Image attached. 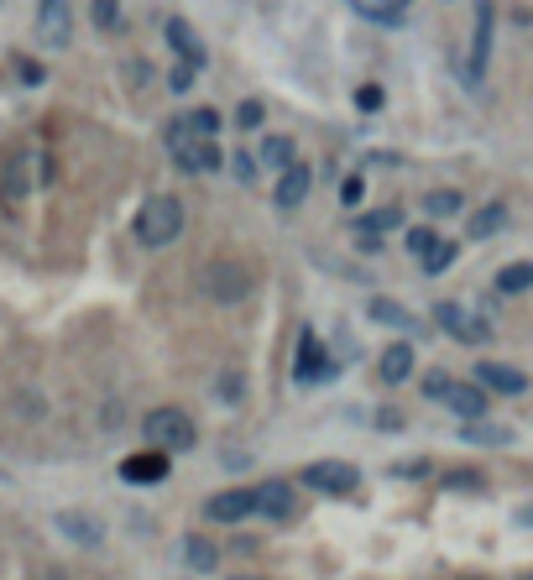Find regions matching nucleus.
Instances as JSON below:
<instances>
[{
	"instance_id": "1",
	"label": "nucleus",
	"mask_w": 533,
	"mask_h": 580,
	"mask_svg": "<svg viewBox=\"0 0 533 580\" xmlns=\"http://www.w3.org/2000/svg\"><path fill=\"white\" fill-rule=\"evenodd\" d=\"M131 236L142 241L147 251H162L183 236V199L178 194H152L131 220Z\"/></svg>"
},
{
	"instance_id": "2",
	"label": "nucleus",
	"mask_w": 533,
	"mask_h": 580,
	"mask_svg": "<svg viewBox=\"0 0 533 580\" xmlns=\"http://www.w3.org/2000/svg\"><path fill=\"white\" fill-rule=\"evenodd\" d=\"M142 434H147V445H152V450H168V455L199 445V429H194V419H189V413H183L178 403L152 408L147 419H142Z\"/></svg>"
},
{
	"instance_id": "3",
	"label": "nucleus",
	"mask_w": 533,
	"mask_h": 580,
	"mask_svg": "<svg viewBox=\"0 0 533 580\" xmlns=\"http://www.w3.org/2000/svg\"><path fill=\"white\" fill-rule=\"evenodd\" d=\"M251 288H257V272H251L246 262H210L204 267V293L215 298V304H246Z\"/></svg>"
},
{
	"instance_id": "4",
	"label": "nucleus",
	"mask_w": 533,
	"mask_h": 580,
	"mask_svg": "<svg viewBox=\"0 0 533 580\" xmlns=\"http://www.w3.org/2000/svg\"><path fill=\"white\" fill-rule=\"evenodd\" d=\"M309 486V492H324V497H351L361 471L351 466V460H314V466H304V476H298Z\"/></svg>"
},
{
	"instance_id": "5",
	"label": "nucleus",
	"mask_w": 533,
	"mask_h": 580,
	"mask_svg": "<svg viewBox=\"0 0 533 580\" xmlns=\"http://www.w3.org/2000/svg\"><path fill=\"white\" fill-rule=\"evenodd\" d=\"M434 319H439V330H445L450 340H460V345H486V340H492V324L476 319L471 309H460V304H439Z\"/></svg>"
},
{
	"instance_id": "6",
	"label": "nucleus",
	"mask_w": 533,
	"mask_h": 580,
	"mask_svg": "<svg viewBox=\"0 0 533 580\" xmlns=\"http://www.w3.org/2000/svg\"><path fill=\"white\" fill-rule=\"evenodd\" d=\"M37 37L48 48H68L74 42V6L68 0H37Z\"/></svg>"
},
{
	"instance_id": "7",
	"label": "nucleus",
	"mask_w": 533,
	"mask_h": 580,
	"mask_svg": "<svg viewBox=\"0 0 533 580\" xmlns=\"http://www.w3.org/2000/svg\"><path fill=\"white\" fill-rule=\"evenodd\" d=\"M168 466H173V455L147 445V450H136V455L121 460V481H131V486H157V481H168Z\"/></svg>"
},
{
	"instance_id": "8",
	"label": "nucleus",
	"mask_w": 533,
	"mask_h": 580,
	"mask_svg": "<svg viewBox=\"0 0 533 580\" xmlns=\"http://www.w3.org/2000/svg\"><path fill=\"white\" fill-rule=\"evenodd\" d=\"M0 189H6L11 204H21V199L37 189V152H32V147H16V152L6 157V178H0Z\"/></svg>"
},
{
	"instance_id": "9",
	"label": "nucleus",
	"mask_w": 533,
	"mask_h": 580,
	"mask_svg": "<svg viewBox=\"0 0 533 580\" xmlns=\"http://www.w3.org/2000/svg\"><path fill=\"white\" fill-rule=\"evenodd\" d=\"M257 513V497H251V486H230V492H215L204 502V518L210 523H246Z\"/></svg>"
},
{
	"instance_id": "10",
	"label": "nucleus",
	"mask_w": 533,
	"mask_h": 580,
	"mask_svg": "<svg viewBox=\"0 0 533 580\" xmlns=\"http://www.w3.org/2000/svg\"><path fill=\"white\" fill-rule=\"evenodd\" d=\"M251 497H257V513L267 523H293V513H298V497L288 481H262V486H251Z\"/></svg>"
},
{
	"instance_id": "11",
	"label": "nucleus",
	"mask_w": 533,
	"mask_h": 580,
	"mask_svg": "<svg viewBox=\"0 0 533 580\" xmlns=\"http://www.w3.org/2000/svg\"><path fill=\"white\" fill-rule=\"evenodd\" d=\"M162 37H168V48L178 53V63H183V68H204V63H210V53H204L199 32H194L183 16H168V27H162Z\"/></svg>"
},
{
	"instance_id": "12",
	"label": "nucleus",
	"mask_w": 533,
	"mask_h": 580,
	"mask_svg": "<svg viewBox=\"0 0 533 580\" xmlns=\"http://www.w3.org/2000/svg\"><path fill=\"white\" fill-rule=\"evenodd\" d=\"M492 27H497V6L492 0H476V32H471V79L486 74L492 63Z\"/></svg>"
},
{
	"instance_id": "13",
	"label": "nucleus",
	"mask_w": 533,
	"mask_h": 580,
	"mask_svg": "<svg viewBox=\"0 0 533 580\" xmlns=\"http://www.w3.org/2000/svg\"><path fill=\"white\" fill-rule=\"evenodd\" d=\"M476 387H486V392H502V398H523V392H528V377H523L518 366L481 361V366H476Z\"/></svg>"
},
{
	"instance_id": "14",
	"label": "nucleus",
	"mask_w": 533,
	"mask_h": 580,
	"mask_svg": "<svg viewBox=\"0 0 533 580\" xmlns=\"http://www.w3.org/2000/svg\"><path fill=\"white\" fill-rule=\"evenodd\" d=\"M309 189H314V168L309 162H293V168H283V178H277L272 199H277V210H298V204L309 199Z\"/></svg>"
},
{
	"instance_id": "15",
	"label": "nucleus",
	"mask_w": 533,
	"mask_h": 580,
	"mask_svg": "<svg viewBox=\"0 0 533 580\" xmlns=\"http://www.w3.org/2000/svg\"><path fill=\"white\" fill-rule=\"evenodd\" d=\"M413 366H419V351H413L408 340H392L387 351L377 356V377H382L387 387H398V382H408V377H413Z\"/></svg>"
},
{
	"instance_id": "16",
	"label": "nucleus",
	"mask_w": 533,
	"mask_h": 580,
	"mask_svg": "<svg viewBox=\"0 0 533 580\" xmlns=\"http://www.w3.org/2000/svg\"><path fill=\"white\" fill-rule=\"evenodd\" d=\"M445 408L460 413L466 424H476V419H486V408H492V392L476 387V382H455V387H450V398H445Z\"/></svg>"
},
{
	"instance_id": "17",
	"label": "nucleus",
	"mask_w": 533,
	"mask_h": 580,
	"mask_svg": "<svg viewBox=\"0 0 533 580\" xmlns=\"http://www.w3.org/2000/svg\"><path fill=\"white\" fill-rule=\"evenodd\" d=\"M293 377H298V382H319V377H335V361L319 351L314 330H304V340H298V366H293Z\"/></svg>"
},
{
	"instance_id": "18",
	"label": "nucleus",
	"mask_w": 533,
	"mask_h": 580,
	"mask_svg": "<svg viewBox=\"0 0 533 580\" xmlns=\"http://www.w3.org/2000/svg\"><path fill=\"white\" fill-rule=\"evenodd\" d=\"M173 162H178L183 173H215L220 162H225V152H220L215 142H189V147L173 152Z\"/></svg>"
},
{
	"instance_id": "19",
	"label": "nucleus",
	"mask_w": 533,
	"mask_h": 580,
	"mask_svg": "<svg viewBox=\"0 0 533 580\" xmlns=\"http://www.w3.org/2000/svg\"><path fill=\"white\" fill-rule=\"evenodd\" d=\"M502 230H507V204H502V199L481 204V210L471 215V236H476V241H492V236H502Z\"/></svg>"
},
{
	"instance_id": "20",
	"label": "nucleus",
	"mask_w": 533,
	"mask_h": 580,
	"mask_svg": "<svg viewBox=\"0 0 533 580\" xmlns=\"http://www.w3.org/2000/svg\"><path fill=\"white\" fill-rule=\"evenodd\" d=\"M183 565L204 575V570H215V565H220V549L204 539V533H189V539H183Z\"/></svg>"
},
{
	"instance_id": "21",
	"label": "nucleus",
	"mask_w": 533,
	"mask_h": 580,
	"mask_svg": "<svg viewBox=\"0 0 533 580\" xmlns=\"http://www.w3.org/2000/svg\"><path fill=\"white\" fill-rule=\"evenodd\" d=\"M372 319L377 324H392V330H419V319H413L398 298H372Z\"/></svg>"
},
{
	"instance_id": "22",
	"label": "nucleus",
	"mask_w": 533,
	"mask_h": 580,
	"mask_svg": "<svg viewBox=\"0 0 533 580\" xmlns=\"http://www.w3.org/2000/svg\"><path fill=\"white\" fill-rule=\"evenodd\" d=\"M257 162H272V168L283 173V168H293V162H298V147L288 142V136H267L262 152H257Z\"/></svg>"
},
{
	"instance_id": "23",
	"label": "nucleus",
	"mask_w": 533,
	"mask_h": 580,
	"mask_svg": "<svg viewBox=\"0 0 533 580\" xmlns=\"http://www.w3.org/2000/svg\"><path fill=\"white\" fill-rule=\"evenodd\" d=\"M392 225H403V210H398V204H382V210H372V215L356 220L361 236H377V241H382V230H392Z\"/></svg>"
},
{
	"instance_id": "24",
	"label": "nucleus",
	"mask_w": 533,
	"mask_h": 580,
	"mask_svg": "<svg viewBox=\"0 0 533 580\" xmlns=\"http://www.w3.org/2000/svg\"><path fill=\"white\" fill-rule=\"evenodd\" d=\"M533 288V262H507L497 272V293H528Z\"/></svg>"
},
{
	"instance_id": "25",
	"label": "nucleus",
	"mask_w": 533,
	"mask_h": 580,
	"mask_svg": "<svg viewBox=\"0 0 533 580\" xmlns=\"http://www.w3.org/2000/svg\"><path fill=\"white\" fill-rule=\"evenodd\" d=\"M58 528L79 544H100V523L95 518H79V513H58Z\"/></svg>"
},
{
	"instance_id": "26",
	"label": "nucleus",
	"mask_w": 533,
	"mask_h": 580,
	"mask_svg": "<svg viewBox=\"0 0 533 580\" xmlns=\"http://www.w3.org/2000/svg\"><path fill=\"white\" fill-rule=\"evenodd\" d=\"M162 142H168V152H178V147L199 142V136H194V121H189V110H183V115H173V121L162 126Z\"/></svg>"
},
{
	"instance_id": "27",
	"label": "nucleus",
	"mask_w": 533,
	"mask_h": 580,
	"mask_svg": "<svg viewBox=\"0 0 533 580\" xmlns=\"http://www.w3.org/2000/svg\"><path fill=\"white\" fill-rule=\"evenodd\" d=\"M455 257H460V246H455V241H439V246L429 251V257H424L419 267H424L429 277H439V272H450V267H455Z\"/></svg>"
},
{
	"instance_id": "28",
	"label": "nucleus",
	"mask_w": 533,
	"mask_h": 580,
	"mask_svg": "<svg viewBox=\"0 0 533 580\" xmlns=\"http://www.w3.org/2000/svg\"><path fill=\"white\" fill-rule=\"evenodd\" d=\"M89 16L100 32H121V0H89Z\"/></svg>"
},
{
	"instance_id": "29",
	"label": "nucleus",
	"mask_w": 533,
	"mask_h": 580,
	"mask_svg": "<svg viewBox=\"0 0 533 580\" xmlns=\"http://www.w3.org/2000/svg\"><path fill=\"white\" fill-rule=\"evenodd\" d=\"M189 121H194V136H199V142H215V136H220V110H210V105L189 110Z\"/></svg>"
},
{
	"instance_id": "30",
	"label": "nucleus",
	"mask_w": 533,
	"mask_h": 580,
	"mask_svg": "<svg viewBox=\"0 0 533 580\" xmlns=\"http://www.w3.org/2000/svg\"><path fill=\"white\" fill-rule=\"evenodd\" d=\"M460 204H466V199H460L455 189H434V194H424V210H429V215H460Z\"/></svg>"
},
{
	"instance_id": "31",
	"label": "nucleus",
	"mask_w": 533,
	"mask_h": 580,
	"mask_svg": "<svg viewBox=\"0 0 533 580\" xmlns=\"http://www.w3.org/2000/svg\"><path fill=\"white\" fill-rule=\"evenodd\" d=\"M230 173H236V183H246V189H251V183H257V173H262V162L241 147V152H230Z\"/></svg>"
},
{
	"instance_id": "32",
	"label": "nucleus",
	"mask_w": 533,
	"mask_h": 580,
	"mask_svg": "<svg viewBox=\"0 0 533 580\" xmlns=\"http://www.w3.org/2000/svg\"><path fill=\"white\" fill-rule=\"evenodd\" d=\"M434 246H439V230H434V225H413V230H408V251H413L419 262L429 257Z\"/></svg>"
},
{
	"instance_id": "33",
	"label": "nucleus",
	"mask_w": 533,
	"mask_h": 580,
	"mask_svg": "<svg viewBox=\"0 0 533 580\" xmlns=\"http://www.w3.org/2000/svg\"><path fill=\"white\" fill-rule=\"evenodd\" d=\"M241 398H246V377H241V371H220V403L236 408Z\"/></svg>"
},
{
	"instance_id": "34",
	"label": "nucleus",
	"mask_w": 533,
	"mask_h": 580,
	"mask_svg": "<svg viewBox=\"0 0 533 580\" xmlns=\"http://www.w3.org/2000/svg\"><path fill=\"white\" fill-rule=\"evenodd\" d=\"M419 387H424V398L445 403V398H450V387H455V377H450V371H429V377H424Z\"/></svg>"
},
{
	"instance_id": "35",
	"label": "nucleus",
	"mask_w": 533,
	"mask_h": 580,
	"mask_svg": "<svg viewBox=\"0 0 533 580\" xmlns=\"http://www.w3.org/2000/svg\"><path fill=\"white\" fill-rule=\"evenodd\" d=\"M466 439H476V445H507L513 434H507V429H492V424H481V419H476V424L466 429Z\"/></svg>"
},
{
	"instance_id": "36",
	"label": "nucleus",
	"mask_w": 533,
	"mask_h": 580,
	"mask_svg": "<svg viewBox=\"0 0 533 580\" xmlns=\"http://www.w3.org/2000/svg\"><path fill=\"white\" fill-rule=\"evenodd\" d=\"M236 121H241L246 131H257V126L267 121V105H262V100H246V105L236 110Z\"/></svg>"
},
{
	"instance_id": "37",
	"label": "nucleus",
	"mask_w": 533,
	"mask_h": 580,
	"mask_svg": "<svg viewBox=\"0 0 533 580\" xmlns=\"http://www.w3.org/2000/svg\"><path fill=\"white\" fill-rule=\"evenodd\" d=\"M382 105H387V95H382L377 84H361V89H356V110L372 115V110H382Z\"/></svg>"
},
{
	"instance_id": "38",
	"label": "nucleus",
	"mask_w": 533,
	"mask_h": 580,
	"mask_svg": "<svg viewBox=\"0 0 533 580\" xmlns=\"http://www.w3.org/2000/svg\"><path fill=\"white\" fill-rule=\"evenodd\" d=\"M366 199V178L361 173H345V183H340V204H361Z\"/></svg>"
},
{
	"instance_id": "39",
	"label": "nucleus",
	"mask_w": 533,
	"mask_h": 580,
	"mask_svg": "<svg viewBox=\"0 0 533 580\" xmlns=\"http://www.w3.org/2000/svg\"><path fill=\"white\" fill-rule=\"evenodd\" d=\"M21 68H16V74H21V84H42V68L37 63H27V58H16Z\"/></svg>"
},
{
	"instance_id": "40",
	"label": "nucleus",
	"mask_w": 533,
	"mask_h": 580,
	"mask_svg": "<svg viewBox=\"0 0 533 580\" xmlns=\"http://www.w3.org/2000/svg\"><path fill=\"white\" fill-rule=\"evenodd\" d=\"M445 481H450V486H481V476H476V471H450Z\"/></svg>"
},
{
	"instance_id": "41",
	"label": "nucleus",
	"mask_w": 533,
	"mask_h": 580,
	"mask_svg": "<svg viewBox=\"0 0 533 580\" xmlns=\"http://www.w3.org/2000/svg\"><path fill=\"white\" fill-rule=\"evenodd\" d=\"M168 84H173V89H189V84H194V68H173Z\"/></svg>"
},
{
	"instance_id": "42",
	"label": "nucleus",
	"mask_w": 533,
	"mask_h": 580,
	"mask_svg": "<svg viewBox=\"0 0 533 580\" xmlns=\"http://www.w3.org/2000/svg\"><path fill=\"white\" fill-rule=\"evenodd\" d=\"M429 471V460H403V466H398V476H424Z\"/></svg>"
},
{
	"instance_id": "43",
	"label": "nucleus",
	"mask_w": 533,
	"mask_h": 580,
	"mask_svg": "<svg viewBox=\"0 0 533 580\" xmlns=\"http://www.w3.org/2000/svg\"><path fill=\"white\" fill-rule=\"evenodd\" d=\"M377 424H382V429H398V424H403V413H392V408H382V413H377Z\"/></svg>"
},
{
	"instance_id": "44",
	"label": "nucleus",
	"mask_w": 533,
	"mask_h": 580,
	"mask_svg": "<svg viewBox=\"0 0 533 580\" xmlns=\"http://www.w3.org/2000/svg\"><path fill=\"white\" fill-rule=\"evenodd\" d=\"M460 580H486V575H460Z\"/></svg>"
},
{
	"instance_id": "45",
	"label": "nucleus",
	"mask_w": 533,
	"mask_h": 580,
	"mask_svg": "<svg viewBox=\"0 0 533 580\" xmlns=\"http://www.w3.org/2000/svg\"><path fill=\"white\" fill-rule=\"evenodd\" d=\"M392 6H398V11H403V6H408V0H392Z\"/></svg>"
},
{
	"instance_id": "46",
	"label": "nucleus",
	"mask_w": 533,
	"mask_h": 580,
	"mask_svg": "<svg viewBox=\"0 0 533 580\" xmlns=\"http://www.w3.org/2000/svg\"><path fill=\"white\" fill-rule=\"evenodd\" d=\"M236 580H257V575H236Z\"/></svg>"
},
{
	"instance_id": "47",
	"label": "nucleus",
	"mask_w": 533,
	"mask_h": 580,
	"mask_svg": "<svg viewBox=\"0 0 533 580\" xmlns=\"http://www.w3.org/2000/svg\"><path fill=\"white\" fill-rule=\"evenodd\" d=\"M518 580H533V570H528V575H518Z\"/></svg>"
}]
</instances>
